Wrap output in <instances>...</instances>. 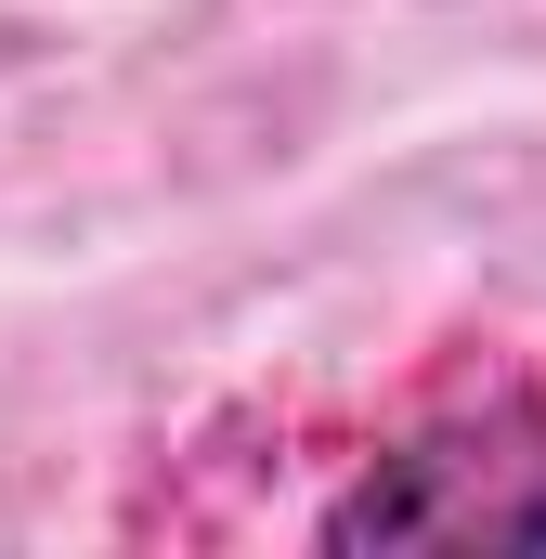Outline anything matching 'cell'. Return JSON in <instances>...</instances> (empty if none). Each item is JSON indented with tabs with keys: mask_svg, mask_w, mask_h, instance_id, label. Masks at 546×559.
<instances>
[{
	"mask_svg": "<svg viewBox=\"0 0 546 559\" xmlns=\"http://www.w3.org/2000/svg\"><path fill=\"white\" fill-rule=\"evenodd\" d=\"M169 468H261L195 521V547L299 534L339 559H482V547H546V352L482 338V352H416L378 404H222Z\"/></svg>",
	"mask_w": 546,
	"mask_h": 559,
	"instance_id": "6da1fadb",
	"label": "cell"
}]
</instances>
